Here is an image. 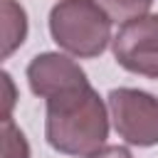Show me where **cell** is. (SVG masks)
<instances>
[{"mask_svg":"<svg viewBox=\"0 0 158 158\" xmlns=\"http://www.w3.org/2000/svg\"><path fill=\"white\" fill-rule=\"evenodd\" d=\"M109 106L91 84L64 91L47 101L44 138L62 156L86 158L106 146Z\"/></svg>","mask_w":158,"mask_h":158,"instance_id":"1","label":"cell"},{"mask_svg":"<svg viewBox=\"0 0 158 158\" xmlns=\"http://www.w3.org/2000/svg\"><path fill=\"white\" fill-rule=\"evenodd\" d=\"M114 20L94 0H59L49 10V35L59 49L77 59H94L114 42Z\"/></svg>","mask_w":158,"mask_h":158,"instance_id":"2","label":"cell"},{"mask_svg":"<svg viewBox=\"0 0 158 158\" xmlns=\"http://www.w3.org/2000/svg\"><path fill=\"white\" fill-rule=\"evenodd\" d=\"M114 131L123 143L151 148L158 146V99L143 89L118 86L106 96Z\"/></svg>","mask_w":158,"mask_h":158,"instance_id":"3","label":"cell"},{"mask_svg":"<svg viewBox=\"0 0 158 158\" xmlns=\"http://www.w3.org/2000/svg\"><path fill=\"white\" fill-rule=\"evenodd\" d=\"M111 52L126 72L158 79V15L146 12L123 22L114 35Z\"/></svg>","mask_w":158,"mask_h":158,"instance_id":"4","label":"cell"},{"mask_svg":"<svg viewBox=\"0 0 158 158\" xmlns=\"http://www.w3.org/2000/svg\"><path fill=\"white\" fill-rule=\"evenodd\" d=\"M27 84L35 96L49 101L52 96L89 84V79L86 72L79 67V62H74L69 54L42 52L32 57V62L27 64Z\"/></svg>","mask_w":158,"mask_h":158,"instance_id":"5","label":"cell"},{"mask_svg":"<svg viewBox=\"0 0 158 158\" xmlns=\"http://www.w3.org/2000/svg\"><path fill=\"white\" fill-rule=\"evenodd\" d=\"M2 17H5V47H2V57L7 59L27 37V12L22 5H17L15 0H2Z\"/></svg>","mask_w":158,"mask_h":158,"instance_id":"6","label":"cell"},{"mask_svg":"<svg viewBox=\"0 0 158 158\" xmlns=\"http://www.w3.org/2000/svg\"><path fill=\"white\" fill-rule=\"evenodd\" d=\"M114 22H128L138 15H146L153 0H94Z\"/></svg>","mask_w":158,"mask_h":158,"instance_id":"7","label":"cell"},{"mask_svg":"<svg viewBox=\"0 0 158 158\" xmlns=\"http://www.w3.org/2000/svg\"><path fill=\"white\" fill-rule=\"evenodd\" d=\"M2 128H5V158H30L27 138L12 123V118H2Z\"/></svg>","mask_w":158,"mask_h":158,"instance_id":"8","label":"cell"},{"mask_svg":"<svg viewBox=\"0 0 158 158\" xmlns=\"http://www.w3.org/2000/svg\"><path fill=\"white\" fill-rule=\"evenodd\" d=\"M86 158H133V153L126 146H104V148H99L96 153H91Z\"/></svg>","mask_w":158,"mask_h":158,"instance_id":"9","label":"cell"}]
</instances>
